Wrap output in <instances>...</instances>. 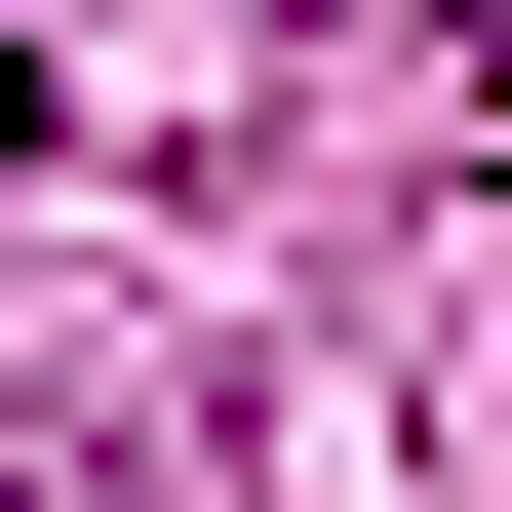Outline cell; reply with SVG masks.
Returning <instances> with one entry per match:
<instances>
[{
  "mask_svg": "<svg viewBox=\"0 0 512 512\" xmlns=\"http://www.w3.org/2000/svg\"><path fill=\"white\" fill-rule=\"evenodd\" d=\"M0 158H40V79H0Z\"/></svg>",
  "mask_w": 512,
  "mask_h": 512,
  "instance_id": "6da1fadb",
  "label": "cell"
},
{
  "mask_svg": "<svg viewBox=\"0 0 512 512\" xmlns=\"http://www.w3.org/2000/svg\"><path fill=\"white\" fill-rule=\"evenodd\" d=\"M473 40H512V0H473Z\"/></svg>",
  "mask_w": 512,
  "mask_h": 512,
  "instance_id": "7a4b0ae2",
  "label": "cell"
}]
</instances>
